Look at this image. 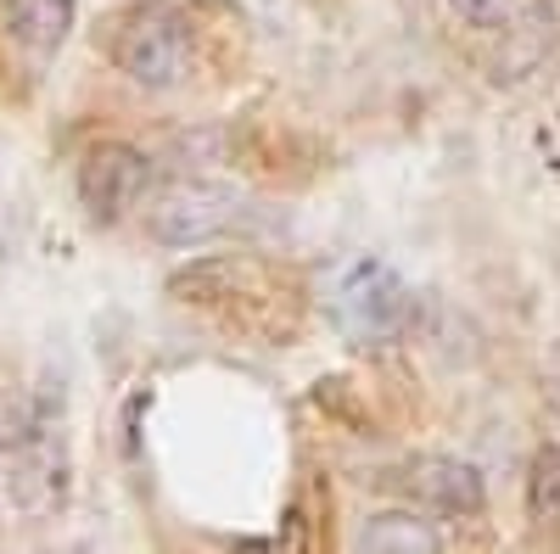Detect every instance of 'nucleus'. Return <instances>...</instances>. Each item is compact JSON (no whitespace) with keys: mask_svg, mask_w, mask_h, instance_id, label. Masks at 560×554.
I'll return each instance as SVG.
<instances>
[{"mask_svg":"<svg viewBox=\"0 0 560 554\" xmlns=\"http://www.w3.org/2000/svg\"><path fill=\"white\" fill-rule=\"evenodd\" d=\"M113 62L140 90H179L197 68V45H191V28H185L174 12L140 7L113 34Z\"/></svg>","mask_w":560,"mask_h":554,"instance_id":"nucleus-2","label":"nucleus"},{"mask_svg":"<svg viewBox=\"0 0 560 554\" xmlns=\"http://www.w3.org/2000/svg\"><path fill=\"white\" fill-rule=\"evenodd\" d=\"M73 17H79V0H7V34L34 57L62 51Z\"/></svg>","mask_w":560,"mask_h":554,"instance_id":"nucleus-6","label":"nucleus"},{"mask_svg":"<svg viewBox=\"0 0 560 554\" xmlns=\"http://www.w3.org/2000/svg\"><path fill=\"white\" fill-rule=\"evenodd\" d=\"M242 213V197L230 191V185H213V179H179L168 191L152 197L147 208V229L152 241L163 247H208L219 241L230 224Z\"/></svg>","mask_w":560,"mask_h":554,"instance_id":"nucleus-3","label":"nucleus"},{"mask_svg":"<svg viewBox=\"0 0 560 554\" xmlns=\"http://www.w3.org/2000/svg\"><path fill=\"white\" fill-rule=\"evenodd\" d=\"M527 0H448V12L465 23V28H482V34H499L522 17Z\"/></svg>","mask_w":560,"mask_h":554,"instance_id":"nucleus-9","label":"nucleus"},{"mask_svg":"<svg viewBox=\"0 0 560 554\" xmlns=\"http://www.w3.org/2000/svg\"><path fill=\"white\" fill-rule=\"evenodd\" d=\"M544 152H549V163L560 168V118L549 123V134H544Z\"/></svg>","mask_w":560,"mask_h":554,"instance_id":"nucleus-11","label":"nucleus"},{"mask_svg":"<svg viewBox=\"0 0 560 554\" xmlns=\"http://www.w3.org/2000/svg\"><path fill=\"white\" fill-rule=\"evenodd\" d=\"M527 510L533 521H560V443H544L527 465Z\"/></svg>","mask_w":560,"mask_h":554,"instance_id":"nucleus-8","label":"nucleus"},{"mask_svg":"<svg viewBox=\"0 0 560 554\" xmlns=\"http://www.w3.org/2000/svg\"><path fill=\"white\" fill-rule=\"evenodd\" d=\"M544 398H549V409L560 414V342H555L549 358H544Z\"/></svg>","mask_w":560,"mask_h":554,"instance_id":"nucleus-10","label":"nucleus"},{"mask_svg":"<svg viewBox=\"0 0 560 554\" xmlns=\"http://www.w3.org/2000/svg\"><path fill=\"white\" fill-rule=\"evenodd\" d=\"M147 185H152L147 152H135L124 141L90 146L84 163H79V202H84V213L96 219V224H118L129 208H140Z\"/></svg>","mask_w":560,"mask_h":554,"instance_id":"nucleus-4","label":"nucleus"},{"mask_svg":"<svg viewBox=\"0 0 560 554\" xmlns=\"http://www.w3.org/2000/svg\"><path fill=\"white\" fill-rule=\"evenodd\" d=\"M325 314L331 326L359 342V347H382V342H398L415 319V292L409 281L387 263V258H348L331 269L325 281Z\"/></svg>","mask_w":560,"mask_h":554,"instance_id":"nucleus-1","label":"nucleus"},{"mask_svg":"<svg viewBox=\"0 0 560 554\" xmlns=\"http://www.w3.org/2000/svg\"><path fill=\"white\" fill-rule=\"evenodd\" d=\"M359 554H443V538L415 510H376L359 532Z\"/></svg>","mask_w":560,"mask_h":554,"instance_id":"nucleus-7","label":"nucleus"},{"mask_svg":"<svg viewBox=\"0 0 560 554\" xmlns=\"http://www.w3.org/2000/svg\"><path fill=\"white\" fill-rule=\"evenodd\" d=\"M404 487L415 504H427L438 516H482L488 504L482 471L459 453H415L404 465Z\"/></svg>","mask_w":560,"mask_h":554,"instance_id":"nucleus-5","label":"nucleus"}]
</instances>
